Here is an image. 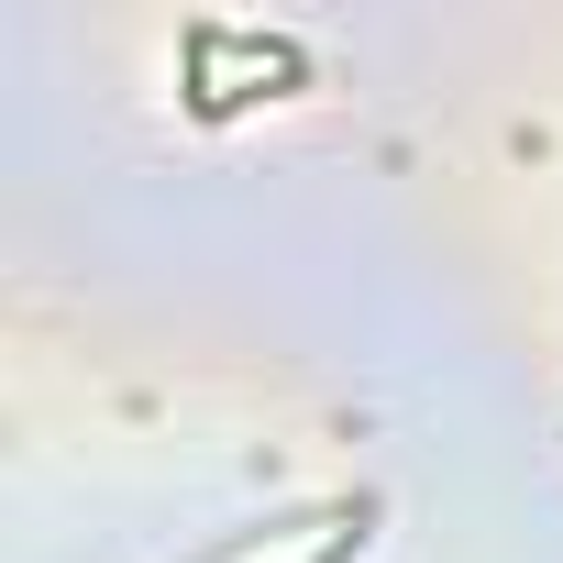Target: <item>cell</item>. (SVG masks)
<instances>
[{"label":"cell","mask_w":563,"mask_h":563,"mask_svg":"<svg viewBox=\"0 0 563 563\" xmlns=\"http://www.w3.org/2000/svg\"><path fill=\"white\" fill-rule=\"evenodd\" d=\"M365 541H376V497H343V508H332V541H321V552H299V563H354Z\"/></svg>","instance_id":"6da1fadb"}]
</instances>
